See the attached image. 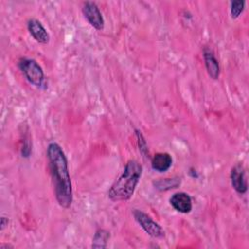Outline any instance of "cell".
I'll return each instance as SVG.
<instances>
[{"instance_id":"obj_1","label":"cell","mask_w":249,"mask_h":249,"mask_svg":"<svg viewBox=\"0 0 249 249\" xmlns=\"http://www.w3.org/2000/svg\"><path fill=\"white\" fill-rule=\"evenodd\" d=\"M47 157L55 198L61 207L68 208L73 200V192L66 156L62 148L57 143L53 142L48 146Z\"/></svg>"},{"instance_id":"obj_2","label":"cell","mask_w":249,"mask_h":249,"mask_svg":"<svg viewBox=\"0 0 249 249\" xmlns=\"http://www.w3.org/2000/svg\"><path fill=\"white\" fill-rule=\"evenodd\" d=\"M142 174V165L135 160L126 162L123 173L113 183L108 191V196L112 201L128 200L139 183Z\"/></svg>"},{"instance_id":"obj_3","label":"cell","mask_w":249,"mask_h":249,"mask_svg":"<svg viewBox=\"0 0 249 249\" xmlns=\"http://www.w3.org/2000/svg\"><path fill=\"white\" fill-rule=\"evenodd\" d=\"M18 65L30 84L38 88L43 85L45 80L44 72L36 60L28 57H22L18 60Z\"/></svg>"},{"instance_id":"obj_4","label":"cell","mask_w":249,"mask_h":249,"mask_svg":"<svg viewBox=\"0 0 249 249\" xmlns=\"http://www.w3.org/2000/svg\"><path fill=\"white\" fill-rule=\"evenodd\" d=\"M133 216H134V219L136 220V222L141 226V228L149 235L156 237V238H161L164 236L163 229L143 211L134 209Z\"/></svg>"},{"instance_id":"obj_5","label":"cell","mask_w":249,"mask_h":249,"mask_svg":"<svg viewBox=\"0 0 249 249\" xmlns=\"http://www.w3.org/2000/svg\"><path fill=\"white\" fill-rule=\"evenodd\" d=\"M83 14L88 21L93 26L96 30H101L104 27V18L102 14L94 2L87 1L83 4L82 8Z\"/></svg>"},{"instance_id":"obj_6","label":"cell","mask_w":249,"mask_h":249,"mask_svg":"<svg viewBox=\"0 0 249 249\" xmlns=\"http://www.w3.org/2000/svg\"><path fill=\"white\" fill-rule=\"evenodd\" d=\"M231 182L232 188L239 194H244L247 191V181L245 169L241 163L235 164L231 171Z\"/></svg>"},{"instance_id":"obj_7","label":"cell","mask_w":249,"mask_h":249,"mask_svg":"<svg viewBox=\"0 0 249 249\" xmlns=\"http://www.w3.org/2000/svg\"><path fill=\"white\" fill-rule=\"evenodd\" d=\"M171 206L180 213H189L192 210L193 203L191 196L184 192L175 193L169 199Z\"/></svg>"},{"instance_id":"obj_8","label":"cell","mask_w":249,"mask_h":249,"mask_svg":"<svg viewBox=\"0 0 249 249\" xmlns=\"http://www.w3.org/2000/svg\"><path fill=\"white\" fill-rule=\"evenodd\" d=\"M27 29L31 36L41 44H47L50 41V34L43 26V24L35 18H31L27 21Z\"/></svg>"},{"instance_id":"obj_9","label":"cell","mask_w":249,"mask_h":249,"mask_svg":"<svg viewBox=\"0 0 249 249\" xmlns=\"http://www.w3.org/2000/svg\"><path fill=\"white\" fill-rule=\"evenodd\" d=\"M203 58H204V63H205V67L208 75L214 80L218 79L220 75V66L211 49L205 48L203 50Z\"/></svg>"},{"instance_id":"obj_10","label":"cell","mask_w":249,"mask_h":249,"mask_svg":"<svg viewBox=\"0 0 249 249\" xmlns=\"http://www.w3.org/2000/svg\"><path fill=\"white\" fill-rule=\"evenodd\" d=\"M152 168L158 172H165L172 165V157L168 153H157L151 161Z\"/></svg>"},{"instance_id":"obj_11","label":"cell","mask_w":249,"mask_h":249,"mask_svg":"<svg viewBox=\"0 0 249 249\" xmlns=\"http://www.w3.org/2000/svg\"><path fill=\"white\" fill-rule=\"evenodd\" d=\"M110 237V233L105 230H98L94 233L92 238V247L93 248H105L107 241Z\"/></svg>"},{"instance_id":"obj_12","label":"cell","mask_w":249,"mask_h":249,"mask_svg":"<svg viewBox=\"0 0 249 249\" xmlns=\"http://www.w3.org/2000/svg\"><path fill=\"white\" fill-rule=\"evenodd\" d=\"M179 184H180V179L178 180V178H176V179L166 178V179L155 182V186H157L156 188H158L160 190H168V189L176 188Z\"/></svg>"},{"instance_id":"obj_13","label":"cell","mask_w":249,"mask_h":249,"mask_svg":"<svg viewBox=\"0 0 249 249\" xmlns=\"http://www.w3.org/2000/svg\"><path fill=\"white\" fill-rule=\"evenodd\" d=\"M245 6V2L241 0L237 1H232L231 3V14L232 18H236L239 17V15L243 12Z\"/></svg>"},{"instance_id":"obj_14","label":"cell","mask_w":249,"mask_h":249,"mask_svg":"<svg viewBox=\"0 0 249 249\" xmlns=\"http://www.w3.org/2000/svg\"><path fill=\"white\" fill-rule=\"evenodd\" d=\"M136 135H137L138 145H139V149H140V151H141L143 154L147 153L148 149H147L146 141H145V139L143 138V135H142V134H141V132H140V131H138V130H136Z\"/></svg>"},{"instance_id":"obj_15","label":"cell","mask_w":249,"mask_h":249,"mask_svg":"<svg viewBox=\"0 0 249 249\" xmlns=\"http://www.w3.org/2000/svg\"><path fill=\"white\" fill-rule=\"evenodd\" d=\"M8 223H9V220L5 217H2L1 218V230H3L6 226H8Z\"/></svg>"}]
</instances>
